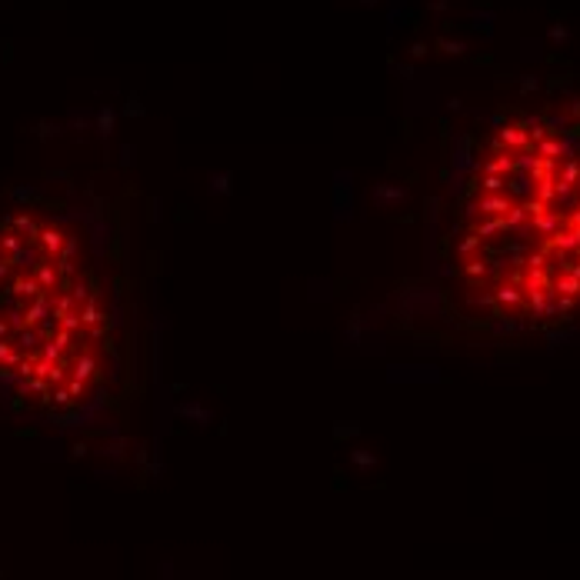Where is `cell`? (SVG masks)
Here are the masks:
<instances>
[{
  "mask_svg": "<svg viewBox=\"0 0 580 580\" xmlns=\"http://www.w3.org/2000/svg\"><path fill=\"white\" fill-rule=\"evenodd\" d=\"M110 370V310L87 240L40 210L0 221V387L67 417Z\"/></svg>",
  "mask_w": 580,
  "mask_h": 580,
  "instance_id": "7a4b0ae2",
  "label": "cell"
},
{
  "mask_svg": "<svg viewBox=\"0 0 580 580\" xmlns=\"http://www.w3.org/2000/svg\"><path fill=\"white\" fill-rule=\"evenodd\" d=\"M454 267L500 324H554L580 307V151L544 120H507L463 194Z\"/></svg>",
  "mask_w": 580,
  "mask_h": 580,
  "instance_id": "6da1fadb",
  "label": "cell"
}]
</instances>
